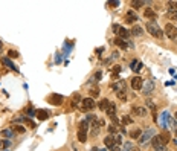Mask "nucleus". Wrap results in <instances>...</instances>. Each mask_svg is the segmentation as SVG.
I'll return each instance as SVG.
<instances>
[{
	"mask_svg": "<svg viewBox=\"0 0 177 151\" xmlns=\"http://www.w3.org/2000/svg\"><path fill=\"white\" fill-rule=\"evenodd\" d=\"M147 31L153 35V37H156V38H162L163 37V31L154 23V22H148L147 23Z\"/></svg>",
	"mask_w": 177,
	"mask_h": 151,
	"instance_id": "1",
	"label": "nucleus"
},
{
	"mask_svg": "<svg viewBox=\"0 0 177 151\" xmlns=\"http://www.w3.org/2000/svg\"><path fill=\"white\" fill-rule=\"evenodd\" d=\"M154 136H156V133H154V128L148 127V128H145V131L142 133V136H140L137 141H139V144H140V145H145V144H147L148 141H151Z\"/></svg>",
	"mask_w": 177,
	"mask_h": 151,
	"instance_id": "2",
	"label": "nucleus"
},
{
	"mask_svg": "<svg viewBox=\"0 0 177 151\" xmlns=\"http://www.w3.org/2000/svg\"><path fill=\"white\" fill-rule=\"evenodd\" d=\"M88 127H90V124H88L87 121H83L81 124H80V130H78V141L80 142H86L87 141V130Z\"/></svg>",
	"mask_w": 177,
	"mask_h": 151,
	"instance_id": "3",
	"label": "nucleus"
},
{
	"mask_svg": "<svg viewBox=\"0 0 177 151\" xmlns=\"http://www.w3.org/2000/svg\"><path fill=\"white\" fill-rule=\"evenodd\" d=\"M96 107V102L93 101V98H84L81 99V104H80V110L83 112H90Z\"/></svg>",
	"mask_w": 177,
	"mask_h": 151,
	"instance_id": "4",
	"label": "nucleus"
},
{
	"mask_svg": "<svg viewBox=\"0 0 177 151\" xmlns=\"http://www.w3.org/2000/svg\"><path fill=\"white\" fill-rule=\"evenodd\" d=\"M112 29H113V32L118 35V38H121V40H125V38L130 37V31L125 29V28H122V26H119V25H113Z\"/></svg>",
	"mask_w": 177,
	"mask_h": 151,
	"instance_id": "5",
	"label": "nucleus"
},
{
	"mask_svg": "<svg viewBox=\"0 0 177 151\" xmlns=\"http://www.w3.org/2000/svg\"><path fill=\"white\" fill-rule=\"evenodd\" d=\"M47 101H49V104H52V105H55V107H60V105H63L64 98H63L61 95H58V93H52V95L47 98Z\"/></svg>",
	"mask_w": 177,
	"mask_h": 151,
	"instance_id": "6",
	"label": "nucleus"
},
{
	"mask_svg": "<svg viewBox=\"0 0 177 151\" xmlns=\"http://www.w3.org/2000/svg\"><path fill=\"white\" fill-rule=\"evenodd\" d=\"M165 34H167V37L170 38V40H176L177 38V28L174 25H171V23L165 25Z\"/></svg>",
	"mask_w": 177,
	"mask_h": 151,
	"instance_id": "7",
	"label": "nucleus"
},
{
	"mask_svg": "<svg viewBox=\"0 0 177 151\" xmlns=\"http://www.w3.org/2000/svg\"><path fill=\"white\" fill-rule=\"evenodd\" d=\"M142 90H144V95H151L154 92V81L153 79H148L144 85H142Z\"/></svg>",
	"mask_w": 177,
	"mask_h": 151,
	"instance_id": "8",
	"label": "nucleus"
},
{
	"mask_svg": "<svg viewBox=\"0 0 177 151\" xmlns=\"http://www.w3.org/2000/svg\"><path fill=\"white\" fill-rule=\"evenodd\" d=\"M132 113L134 116H140V117H145L148 112H147V109H144V107H140V105H133L132 107Z\"/></svg>",
	"mask_w": 177,
	"mask_h": 151,
	"instance_id": "9",
	"label": "nucleus"
},
{
	"mask_svg": "<svg viewBox=\"0 0 177 151\" xmlns=\"http://www.w3.org/2000/svg\"><path fill=\"white\" fill-rule=\"evenodd\" d=\"M142 85H144V79L140 78V76H134V78H132V89L133 90H140L142 89Z\"/></svg>",
	"mask_w": 177,
	"mask_h": 151,
	"instance_id": "10",
	"label": "nucleus"
},
{
	"mask_svg": "<svg viewBox=\"0 0 177 151\" xmlns=\"http://www.w3.org/2000/svg\"><path fill=\"white\" fill-rule=\"evenodd\" d=\"M112 89L115 92H121V90H125V81L124 79H118L112 84Z\"/></svg>",
	"mask_w": 177,
	"mask_h": 151,
	"instance_id": "11",
	"label": "nucleus"
},
{
	"mask_svg": "<svg viewBox=\"0 0 177 151\" xmlns=\"http://www.w3.org/2000/svg\"><path fill=\"white\" fill-rule=\"evenodd\" d=\"M144 15H145V18H148L150 22H154V20L157 18V14H156L151 8H147V9H145V12H144Z\"/></svg>",
	"mask_w": 177,
	"mask_h": 151,
	"instance_id": "12",
	"label": "nucleus"
},
{
	"mask_svg": "<svg viewBox=\"0 0 177 151\" xmlns=\"http://www.w3.org/2000/svg\"><path fill=\"white\" fill-rule=\"evenodd\" d=\"M2 64H5L8 69H11V70H15V72H18V67L9 60V58H2Z\"/></svg>",
	"mask_w": 177,
	"mask_h": 151,
	"instance_id": "13",
	"label": "nucleus"
},
{
	"mask_svg": "<svg viewBox=\"0 0 177 151\" xmlns=\"http://www.w3.org/2000/svg\"><path fill=\"white\" fill-rule=\"evenodd\" d=\"M104 144H105L107 148H113V147L116 145V137L110 134V136H107V137L104 139Z\"/></svg>",
	"mask_w": 177,
	"mask_h": 151,
	"instance_id": "14",
	"label": "nucleus"
},
{
	"mask_svg": "<svg viewBox=\"0 0 177 151\" xmlns=\"http://www.w3.org/2000/svg\"><path fill=\"white\" fill-rule=\"evenodd\" d=\"M137 20V14L134 12V11H127V14H125V22L127 23H134Z\"/></svg>",
	"mask_w": 177,
	"mask_h": 151,
	"instance_id": "15",
	"label": "nucleus"
},
{
	"mask_svg": "<svg viewBox=\"0 0 177 151\" xmlns=\"http://www.w3.org/2000/svg\"><path fill=\"white\" fill-rule=\"evenodd\" d=\"M108 105H110V101L108 99H101L98 104H96V107L99 109V110H102V112H107V109H108Z\"/></svg>",
	"mask_w": 177,
	"mask_h": 151,
	"instance_id": "16",
	"label": "nucleus"
},
{
	"mask_svg": "<svg viewBox=\"0 0 177 151\" xmlns=\"http://www.w3.org/2000/svg\"><path fill=\"white\" fill-rule=\"evenodd\" d=\"M151 145H153V148H154V150H156V148H159V147H163V142H162L160 136H154V137L151 139Z\"/></svg>",
	"mask_w": 177,
	"mask_h": 151,
	"instance_id": "17",
	"label": "nucleus"
},
{
	"mask_svg": "<svg viewBox=\"0 0 177 151\" xmlns=\"http://www.w3.org/2000/svg\"><path fill=\"white\" fill-rule=\"evenodd\" d=\"M113 44H116V46L121 47V49H127V47H128V44H127L124 40H121V38H118V37L113 40Z\"/></svg>",
	"mask_w": 177,
	"mask_h": 151,
	"instance_id": "18",
	"label": "nucleus"
},
{
	"mask_svg": "<svg viewBox=\"0 0 177 151\" xmlns=\"http://www.w3.org/2000/svg\"><path fill=\"white\" fill-rule=\"evenodd\" d=\"M35 114H37V119H38V121H46V119H47V116H49L46 110H37Z\"/></svg>",
	"mask_w": 177,
	"mask_h": 151,
	"instance_id": "19",
	"label": "nucleus"
},
{
	"mask_svg": "<svg viewBox=\"0 0 177 151\" xmlns=\"http://www.w3.org/2000/svg\"><path fill=\"white\" fill-rule=\"evenodd\" d=\"M140 136H142V130L140 128H134V130L130 131V137L132 139H139Z\"/></svg>",
	"mask_w": 177,
	"mask_h": 151,
	"instance_id": "20",
	"label": "nucleus"
},
{
	"mask_svg": "<svg viewBox=\"0 0 177 151\" xmlns=\"http://www.w3.org/2000/svg\"><path fill=\"white\" fill-rule=\"evenodd\" d=\"M160 139H162V142H163V145H167L170 141H171V134L168 133V131H163L162 134H160Z\"/></svg>",
	"mask_w": 177,
	"mask_h": 151,
	"instance_id": "21",
	"label": "nucleus"
},
{
	"mask_svg": "<svg viewBox=\"0 0 177 151\" xmlns=\"http://www.w3.org/2000/svg\"><path fill=\"white\" fill-rule=\"evenodd\" d=\"M132 69H133V72H139L140 69H142V63L140 61H132Z\"/></svg>",
	"mask_w": 177,
	"mask_h": 151,
	"instance_id": "22",
	"label": "nucleus"
},
{
	"mask_svg": "<svg viewBox=\"0 0 177 151\" xmlns=\"http://www.w3.org/2000/svg\"><path fill=\"white\" fill-rule=\"evenodd\" d=\"M11 130H12L14 133H20V134H23V133L26 131V128L22 127V125H14V127H11Z\"/></svg>",
	"mask_w": 177,
	"mask_h": 151,
	"instance_id": "23",
	"label": "nucleus"
},
{
	"mask_svg": "<svg viewBox=\"0 0 177 151\" xmlns=\"http://www.w3.org/2000/svg\"><path fill=\"white\" fill-rule=\"evenodd\" d=\"M127 90H121V92H116V96H118V99L119 101H127V93H125Z\"/></svg>",
	"mask_w": 177,
	"mask_h": 151,
	"instance_id": "24",
	"label": "nucleus"
},
{
	"mask_svg": "<svg viewBox=\"0 0 177 151\" xmlns=\"http://www.w3.org/2000/svg\"><path fill=\"white\" fill-rule=\"evenodd\" d=\"M115 112H116V105H115L113 102H110V105H108V109H107L108 117H110V116H115Z\"/></svg>",
	"mask_w": 177,
	"mask_h": 151,
	"instance_id": "25",
	"label": "nucleus"
},
{
	"mask_svg": "<svg viewBox=\"0 0 177 151\" xmlns=\"http://www.w3.org/2000/svg\"><path fill=\"white\" fill-rule=\"evenodd\" d=\"M142 28L140 26H133V29H132V32L130 34H133V35H142Z\"/></svg>",
	"mask_w": 177,
	"mask_h": 151,
	"instance_id": "26",
	"label": "nucleus"
},
{
	"mask_svg": "<svg viewBox=\"0 0 177 151\" xmlns=\"http://www.w3.org/2000/svg\"><path fill=\"white\" fill-rule=\"evenodd\" d=\"M148 2H142V0H137V2H132V6L134 8V9H139L142 5H147Z\"/></svg>",
	"mask_w": 177,
	"mask_h": 151,
	"instance_id": "27",
	"label": "nucleus"
},
{
	"mask_svg": "<svg viewBox=\"0 0 177 151\" xmlns=\"http://www.w3.org/2000/svg\"><path fill=\"white\" fill-rule=\"evenodd\" d=\"M168 8L171 12H176L177 14V2H168Z\"/></svg>",
	"mask_w": 177,
	"mask_h": 151,
	"instance_id": "28",
	"label": "nucleus"
},
{
	"mask_svg": "<svg viewBox=\"0 0 177 151\" xmlns=\"http://www.w3.org/2000/svg\"><path fill=\"white\" fill-rule=\"evenodd\" d=\"M107 130H108V133H110V134H116V133H118V125L112 124V125H108V128H107Z\"/></svg>",
	"mask_w": 177,
	"mask_h": 151,
	"instance_id": "29",
	"label": "nucleus"
},
{
	"mask_svg": "<svg viewBox=\"0 0 177 151\" xmlns=\"http://www.w3.org/2000/svg\"><path fill=\"white\" fill-rule=\"evenodd\" d=\"M101 76H102V72H96L95 75L92 76V79H90V82H98V81L101 79Z\"/></svg>",
	"mask_w": 177,
	"mask_h": 151,
	"instance_id": "30",
	"label": "nucleus"
},
{
	"mask_svg": "<svg viewBox=\"0 0 177 151\" xmlns=\"http://www.w3.org/2000/svg\"><path fill=\"white\" fill-rule=\"evenodd\" d=\"M122 124H124V125H130V124H133V119L130 116H124V117H122Z\"/></svg>",
	"mask_w": 177,
	"mask_h": 151,
	"instance_id": "31",
	"label": "nucleus"
},
{
	"mask_svg": "<svg viewBox=\"0 0 177 151\" xmlns=\"http://www.w3.org/2000/svg\"><path fill=\"white\" fill-rule=\"evenodd\" d=\"M98 95H99V90H98V87H93V89L90 90V96H92V98H96Z\"/></svg>",
	"mask_w": 177,
	"mask_h": 151,
	"instance_id": "32",
	"label": "nucleus"
},
{
	"mask_svg": "<svg viewBox=\"0 0 177 151\" xmlns=\"http://www.w3.org/2000/svg\"><path fill=\"white\" fill-rule=\"evenodd\" d=\"M12 133H14L12 130H3V131H2V136H6V137H11V136H12Z\"/></svg>",
	"mask_w": 177,
	"mask_h": 151,
	"instance_id": "33",
	"label": "nucleus"
},
{
	"mask_svg": "<svg viewBox=\"0 0 177 151\" xmlns=\"http://www.w3.org/2000/svg\"><path fill=\"white\" fill-rule=\"evenodd\" d=\"M167 17H168L170 20H177V14H176V12H171V11L167 14Z\"/></svg>",
	"mask_w": 177,
	"mask_h": 151,
	"instance_id": "34",
	"label": "nucleus"
},
{
	"mask_svg": "<svg viewBox=\"0 0 177 151\" xmlns=\"http://www.w3.org/2000/svg\"><path fill=\"white\" fill-rule=\"evenodd\" d=\"M8 55H9V58H17V57H18V52H15V50H9Z\"/></svg>",
	"mask_w": 177,
	"mask_h": 151,
	"instance_id": "35",
	"label": "nucleus"
},
{
	"mask_svg": "<svg viewBox=\"0 0 177 151\" xmlns=\"http://www.w3.org/2000/svg\"><path fill=\"white\" fill-rule=\"evenodd\" d=\"M26 124H28L31 128H35V122H34V121H31L29 117H26Z\"/></svg>",
	"mask_w": 177,
	"mask_h": 151,
	"instance_id": "36",
	"label": "nucleus"
},
{
	"mask_svg": "<svg viewBox=\"0 0 177 151\" xmlns=\"http://www.w3.org/2000/svg\"><path fill=\"white\" fill-rule=\"evenodd\" d=\"M110 119H112V122H113L115 125H118V124H119V121H118V117H116V116H110Z\"/></svg>",
	"mask_w": 177,
	"mask_h": 151,
	"instance_id": "37",
	"label": "nucleus"
},
{
	"mask_svg": "<svg viewBox=\"0 0 177 151\" xmlns=\"http://www.w3.org/2000/svg\"><path fill=\"white\" fill-rule=\"evenodd\" d=\"M108 5H110V6H113V8H116V6L119 5V2H118V0H115V2H108Z\"/></svg>",
	"mask_w": 177,
	"mask_h": 151,
	"instance_id": "38",
	"label": "nucleus"
},
{
	"mask_svg": "<svg viewBox=\"0 0 177 151\" xmlns=\"http://www.w3.org/2000/svg\"><path fill=\"white\" fill-rule=\"evenodd\" d=\"M112 58H119V52H113V54H112Z\"/></svg>",
	"mask_w": 177,
	"mask_h": 151,
	"instance_id": "39",
	"label": "nucleus"
},
{
	"mask_svg": "<svg viewBox=\"0 0 177 151\" xmlns=\"http://www.w3.org/2000/svg\"><path fill=\"white\" fill-rule=\"evenodd\" d=\"M112 151H121V147H119V145H115V147L112 148Z\"/></svg>",
	"mask_w": 177,
	"mask_h": 151,
	"instance_id": "40",
	"label": "nucleus"
},
{
	"mask_svg": "<svg viewBox=\"0 0 177 151\" xmlns=\"http://www.w3.org/2000/svg\"><path fill=\"white\" fill-rule=\"evenodd\" d=\"M156 151H167V147L163 145V147H159V148H156Z\"/></svg>",
	"mask_w": 177,
	"mask_h": 151,
	"instance_id": "41",
	"label": "nucleus"
},
{
	"mask_svg": "<svg viewBox=\"0 0 177 151\" xmlns=\"http://www.w3.org/2000/svg\"><path fill=\"white\" fill-rule=\"evenodd\" d=\"M124 150H125V151H130V150H132V145H130V144H127V145H125V148H124Z\"/></svg>",
	"mask_w": 177,
	"mask_h": 151,
	"instance_id": "42",
	"label": "nucleus"
},
{
	"mask_svg": "<svg viewBox=\"0 0 177 151\" xmlns=\"http://www.w3.org/2000/svg\"><path fill=\"white\" fill-rule=\"evenodd\" d=\"M130 151H140V150H139V148H132Z\"/></svg>",
	"mask_w": 177,
	"mask_h": 151,
	"instance_id": "43",
	"label": "nucleus"
},
{
	"mask_svg": "<svg viewBox=\"0 0 177 151\" xmlns=\"http://www.w3.org/2000/svg\"><path fill=\"white\" fill-rule=\"evenodd\" d=\"M90 151H99V150H98V148H92Z\"/></svg>",
	"mask_w": 177,
	"mask_h": 151,
	"instance_id": "44",
	"label": "nucleus"
},
{
	"mask_svg": "<svg viewBox=\"0 0 177 151\" xmlns=\"http://www.w3.org/2000/svg\"><path fill=\"white\" fill-rule=\"evenodd\" d=\"M2 145H3V141H0V148H2Z\"/></svg>",
	"mask_w": 177,
	"mask_h": 151,
	"instance_id": "45",
	"label": "nucleus"
},
{
	"mask_svg": "<svg viewBox=\"0 0 177 151\" xmlns=\"http://www.w3.org/2000/svg\"><path fill=\"white\" fill-rule=\"evenodd\" d=\"M174 116H176V119H177V112H176V113H174Z\"/></svg>",
	"mask_w": 177,
	"mask_h": 151,
	"instance_id": "46",
	"label": "nucleus"
},
{
	"mask_svg": "<svg viewBox=\"0 0 177 151\" xmlns=\"http://www.w3.org/2000/svg\"><path fill=\"white\" fill-rule=\"evenodd\" d=\"M174 144H176V145H177V141H174Z\"/></svg>",
	"mask_w": 177,
	"mask_h": 151,
	"instance_id": "47",
	"label": "nucleus"
},
{
	"mask_svg": "<svg viewBox=\"0 0 177 151\" xmlns=\"http://www.w3.org/2000/svg\"><path fill=\"white\" fill-rule=\"evenodd\" d=\"M176 134H177V130H176Z\"/></svg>",
	"mask_w": 177,
	"mask_h": 151,
	"instance_id": "48",
	"label": "nucleus"
}]
</instances>
